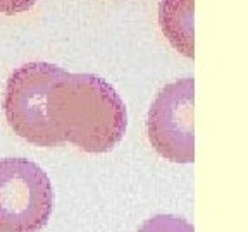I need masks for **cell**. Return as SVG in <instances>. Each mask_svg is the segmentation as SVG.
Segmentation results:
<instances>
[{
  "label": "cell",
  "instance_id": "obj_7",
  "mask_svg": "<svg viewBox=\"0 0 248 232\" xmlns=\"http://www.w3.org/2000/svg\"><path fill=\"white\" fill-rule=\"evenodd\" d=\"M36 0H0V12L2 14H19L35 5Z\"/></svg>",
  "mask_w": 248,
  "mask_h": 232
},
{
  "label": "cell",
  "instance_id": "obj_2",
  "mask_svg": "<svg viewBox=\"0 0 248 232\" xmlns=\"http://www.w3.org/2000/svg\"><path fill=\"white\" fill-rule=\"evenodd\" d=\"M64 69L48 62H28L9 76L4 112L11 129L36 146L62 145L50 120V89Z\"/></svg>",
  "mask_w": 248,
  "mask_h": 232
},
{
  "label": "cell",
  "instance_id": "obj_5",
  "mask_svg": "<svg viewBox=\"0 0 248 232\" xmlns=\"http://www.w3.org/2000/svg\"><path fill=\"white\" fill-rule=\"evenodd\" d=\"M159 23L170 45L185 57H193V0H160Z\"/></svg>",
  "mask_w": 248,
  "mask_h": 232
},
{
  "label": "cell",
  "instance_id": "obj_3",
  "mask_svg": "<svg viewBox=\"0 0 248 232\" xmlns=\"http://www.w3.org/2000/svg\"><path fill=\"white\" fill-rule=\"evenodd\" d=\"M52 206L50 177L38 163L19 157L0 160V232H40Z\"/></svg>",
  "mask_w": 248,
  "mask_h": 232
},
{
  "label": "cell",
  "instance_id": "obj_6",
  "mask_svg": "<svg viewBox=\"0 0 248 232\" xmlns=\"http://www.w3.org/2000/svg\"><path fill=\"white\" fill-rule=\"evenodd\" d=\"M138 232H195L188 220L176 215H155L141 224Z\"/></svg>",
  "mask_w": 248,
  "mask_h": 232
},
{
  "label": "cell",
  "instance_id": "obj_1",
  "mask_svg": "<svg viewBox=\"0 0 248 232\" xmlns=\"http://www.w3.org/2000/svg\"><path fill=\"white\" fill-rule=\"evenodd\" d=\"M50 120L62 143L107 153L126 132L128 116L117 91L97 74L64 71L50 89Z\"/></svg>",
  "mask_w": 248,
  "mask_h": 232
},
{
  "label": "cell",
  "instance_id": "obj_4",
  "mask_svg": "<svg viewBox=\"0 0 248 232\" xmlns=\"http://www.w3.org/2000/svg\"><path fill=\"white\" fill-rule=\"evenodd\" d=\"M195 81L185 77L166 85L155 97L147 119V134L154 150L174 163L195 160Z\"/></svg>",
  "mask_w": 248,
  "mask_h": 232
}]
</instances>
